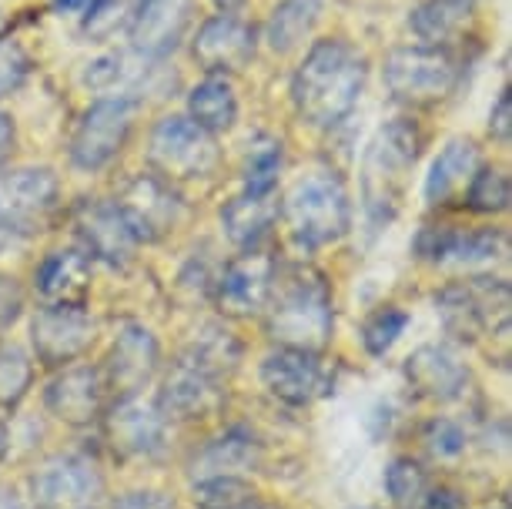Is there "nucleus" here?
<instances>
[{
    "instance_id": "obj_14",
    "label": "nucleus",
    "mask_w": 512,
    "mask_h": 509,
    "mask_svg": "<svg viewBox=\"0 0 512 509\" xmlns=\"http://www.w3.org/2000/svg\"><path fill=\"white\" fill-rule=\"evenodd\" d=\"M161 369V342L144 322H124L104 355V386L111 399L141 396Z\"/></svg>"
},
{
    "instance_id": "obj_27",
    "label": "nucleus",
    "mask_w": 512,
    "mask_h": 509,
    "mask_svg": "<svg viewBox=\"0 0 512 509\" xmlns=\"http://www.w3.org/2000/svg\"><path fill=\"white\" fill-rule=\"evenodd\" d=\"M91 258L81 248H57L37 265L34 288L44 305H84L91 295Z\"/></svg>"
},
{
    "instance_id": "obj_43",
    "label": "nucleus",
    "mask_w": 512,
    "mask_h": 509,
    "mask_svg": "<svg viewBox=\"0 0 512 509\" xmlns=\"http://www.w3.org/2000/svg\"><path fill=\"white\" fill-rule=\"evenodd\" d=\"M419 509H462V503H459V496L452 493V489L439 486V489H429V493H425Z\"/></svg>"
},
{
    "instance_id": "obj_31",
    "label": "nucleus",
    "mask_w": 512,
    "mask_h": 509,
    "mask_svg": "<svg viewBox=\"0 0 512 509\" xmlns=\"http://www.w3.org/2000/svg\"><path fill=\"white\" fill-rule=\"evenodd\" d=\"M282 141L272 134H255L248 141L245 161H241V191H255V195H268L278 191V175H282Z\"/></svg>"
},
{
    "instance_id": "obj_16",
    "label": "nucleus",
    "mask_w": 512,
    "mask_h": 509,
    "mask_svg": "<svg viewBox=\"0 0 512 509\" xmlns=\"http://www.w3.org/2000/svg\"><path fill=\"white\" fill-rule=\"evenodd\" d=\"M101 422L111 453L121 459H151L161 453L164 439H168V419L158 409V402L144 396L114 399L104 409Z\"/></svg>"
},
{
    "instance_id": "obj_34",
    "label": "nucleus",
    "mask_w": 512,
    "mask_h": 509,
    "mask_svg": "<svg viewBox=\"0 0 512 509\" xmlns=\"http://www.w3.org/2000/svg\"><path fill=\"white\" fill-rule=\"evenodd\" d=\"M405 329H409V312L399 309V305H382L375 309L369 319L362 322V349L372 355V359H382L395 349V342L402 339Z\"/></svg>"
},
{
    "instance_id": "obj_7",
    "label": "nucleus",
    "mask_w": 512,
    "mask_h": 509,
    "mask_svg": "<svg viewBox=\"0 0 512 509\" xmlns=\"http://www.w3.org/2000/svg\"><path fill=\"white\" fill-rule=\"evenodd\" d=\"M385 88L405 108H432L459 88L462 67L452 51L409 44L395 47L382 67Z\"/></svg>"
},
{
    "instance_id": "obj_47",
    "label": "nucleus",
    "mask_w": 512,
    "mask_h": 509,
    "mask_svg": "<svg viewBox=\"0 0 512 509\" xmlns=\"http://www.w3.org/2000/svg\"><path fill=\"white\" fill-rule=\"evenodd\" d=\"M7 449H11V432H7V422H4V416H0V463H4Z\"/></svg>"
},
{
    "instance_id": "obj_13",
    "label": "nucleus",
    "mask_w": 512,
    "mask_h": 509,
    "mask_svg": "<svg viewBox=\"0 0 512 509\" xmlns=\"http://www.w3.org/2000/svg\"><path fill=\"white\" fill-rule=\"evenodd\" d=\"M101 496L104 476L84 453H54L31 473L34 509H94Z\"/></svg>"
},
{
    "instance_id": "obj_46",
    "label": "nucleus",
    "mask_w": 512,
    "mask_h": 509,
    "mask_svg": "<svg viewBox=\"0 0 512 509\" xmlns=\"http://www.w3.org/2000/svg\"><path fill=\"white\" fill-rule=\"evenodd\" d=\"M91 4H94V0H54L57 11H81V7H88V11H91Z\"/></svg>"
},
{
    "instance_id": "obj_10",
    "label": "nucleus",
    "mask_w": 512,
    "mask_h": 509,
    "mask_svg": "<svg viewBox=\"0 0 512 509\" xmlns=\"http://www.w3.org/2000/svg\"><path fill=\"white\" fill-rule=\"evenodd\" d=\"M134 111L138 101L128 94H111L98 98L81 114L71 134V161L81 171H101L124 151L134 131Z\"/></svg>"
},
{
    "instance_id": "obj_23",
    "label": "nucleus",
    "mask_w": 512,
    "mask_h": 509,
    "mask_svg": "<svg viewBox=\"0 0 512 509\" xmlns=\"http://www.w3.org/2000/svg\"><path fill=\"white\" fill-rule=\"evenodd\" d=\"M195 0H134L128 37L144 61H161L178 47L191 24Z\"/></svg>"
},
{
    "instance_id": "obj_37",
    "label": "nucleus",
    "mask_w": 512,
    "mask_h": 509,
    "mask_svg": "<svg viewBox=\"0 0 512 509\" xmlns=\"http://www.w3.org/2000/svg\"><path fill=\"white\" fill-rule=\"evenodd\" d=\"M422 443L429 446V453H432V456H439V459H456V456L462 453V449H466V429H462L456 419L436 416V419L425 422Z\"/></svg>"
},
{
    "instance_id": "obj_12",
    "label": "nucleus",
    "mask_w": 512,
    "mask_h": 509,
    "mask_svg": "<svg viewBox=\"0 0 512 509\" xmlns=\"http://www.w3.org/2000/svg\"><path fill=\"white\" fill-rule=\"evenodd\" d=\"M262 386L268 396L292 409L315 406L318 399L335 392V369L328 366L325 352H305V349H272L262 359Z\"/></svg>"
},
{
    "instance_id": "obj_32",
    "label": "nucleus",
    "mask_w": 512,
    "mask_h": 509,
    "mask_svg": "<svg viewBox=\"0 0 512 509\" xmlns=\"http://www.w3.org/2000/svg\"><path fill=\"white\" fill-rule=\"evenodd\" d=\"M385 493H389L395 509H419L425 493H429V476L412 456H395L385 466Z\"/></svg>"
},
{
    "instance_id": "obj_5",
    "label": "nucleus",
    "mask_w": 512,
    "mask_h": 509,
    "mask_svg": "<svg viewBox=\"0 0 512 509\" xmlns=\"http://www.w3.org/2000/svg\"><path fill=\"white\" fill-rule=\"evenodd\" d=\"M282 218L292 242L305 252L342 242L352 228V201L345 181L332 168L308 171L282 198Z\"/></svg>"
},
{
    "instance_id": "obj_49",
    "label": "nucleus",
    "mask_w": 512,
    "mask_h": 509,
    "mask_svg": "<svg viewBox=\"0 0 512 509\" xmlns=\"http://www.w3.org/2000/svg\"><path fill=\"white\" fill-rule=\"evenodd\" d=\"M215 4L221 7V11H235V7H241L245 0H215Z\"/></svg>"
},
{
    "instance_id": "obj_3",
    "label": "nucleus",
    "mask_w": 512,
    "mask_h": 509,
    "mask_svg": "<svg viewBox=\"0 0 512 509\" xmlns=\"http://www.w3.org/2000/svg\"><path fill=\"white\" fill-rule=\"evenodd\" d=\"M262 315L268 339L282 349L325 352L335 335L332 282L322 268L308 262L278 265Z\"/></svg>"
},
{
    "instance_id": "obj_24",
    "label": "nucleus",
    "mask_w": 512,
    "mask_h": 509,
    "mask_svg": "<svg viewBox=\"0 0 512 509\" xmlns=\"http://www.w3.org/2000/svg\"><path fill=\"white\" fill-rule=\"evenodd\" d=\"M265 443L251 426H225L191 456V476H241L262 466Z\"/></svg>"
},
{
    "instance_id": "obj_15",
    "label": "nucleus",
    "mask_w": 512,
    "mask_h": 509,
    "mask_svg": "<svg viewBox=\"0 0 512 509\" xmlns=\"http://www.w3.org/2000/svg\"><path fill=\"white\" fill-rule=\"evenodd\" d=\"M98 322L84 305H44L31 319V345L37 362L47 369H64L94 345Z\"/></svg>"
},
{
    "instance_id": "obj_22",
    "label": "nucleus",
    "mask_w": 512,
    "mask_h": 509,
    "mask_svg": "<svg viewBox=\"0 0 512 509\" xmlns=\"http://www.w3.org/2000/svg\"><path fill=\"white\" fill-rule=\"evenodd\" d=\"M402 376L415 396L429 399V402H456L466 396V389L472 382V372L466 362H462V355L442 342L419 345V349L402 362Z\"/></svg>"
},
{
    "instance_id": "obj_25",
    "label": "nucleus",
    "mask_w": 512,
    "mask_h": 509,
    "mask_svg": "<svg viewBox=\"0 0 512 509\" xmlns=\"http://www.w3.org/2000/svg\"><path fill=\"white\" fill-rule=\"evenodd\" d=\"M278 218H282V198H278V191H268V195L238 191L221 208V232H225V238L238 252H251V248L268 245Z\"/></svg>"
},
{
    "instance_id": "obj_20",
    "label": "nucleus",
    "mask_w": 512,
    "mask_h": 509,
    "mask_svg": "<svg viewBox=\"0 0 512 509\" xmlns=\"http://www.w3.org/2000/svg\"><path fill=\"white\" fill-rule=\"evenodd\" d=\"M71 225L81 252L91 262H101L108 268H128L134 262L138 242L124 228L118 208L104 198H81L71 208Z\"/></svg>"
},
{
    "instance_id": "obj_30",
    "label": "nucleus",
    "mask_w": 512,
    "mask_h": 509,
    "mask_svg": "<svg viewBox=\"0 0 512 509\" xmlns=\"http://www.w3.org/2000/svg\"><path fill=\"white\" fill-rule=\"evenodd\" d=\"M322 17V0H282L265 24V41L275 54L295 51Z\"/></svg>"
},
{
    "instance_id": "obj_50",
    "label": "nucleus",
    "mask_w": 512,
    "mask_h": 509,
    "mask_svg": "<svg viewBox=\"0 0 512 509\" xmlns=\"http://www.w3.org/2000/svg\"><path fill=\"white\" fill-rule=\"evenodd\" d=\"M362 509H369V506H362Z\"/></svg>"
},
{
    "instance_id": "obj_39",
    "label": "nucleus",
    "mask_w": 512,
    "mask_h": 509,
    "mask_svg": "<svg viewBox=\"0 0 512 509\" xmlns=\"http://www.w3.org/2000/svg\"><path fill=\"white\" fill-rule=\"evenodd\" d=\"M21 315H24V288L14 275L0 272V335L14 329Z\"/></svg>"
},
{
    "instance_id": "obj_36",
    "label": "nucleus",
    "mask_w": 512,
    "mask_h": 509,
    "mask_svg": "<svg viewBox=\"0 0 512 509\" xmlns=\"http://www.w3.org/2000/svg\"><path fill=\"white\" fill-rule=\"evenodd\" d=\"M34 382V362L21 345L4 342L0 345V409L21 406L27 389Z\"/></svg>"
},
{
    "instance_id": "obj_38",
    "label": "nucleus",
    "mask_w": 512,
    "mask_h": 509,
    "mask_svg": "<svg viewBox=\"0 0 512 509\" xmlns=\"http://www.w3.org/2000/svg\"><path fill=\"white\" fill-rule=\"evenodd\" d=\"M31 74V54L14 37H0V98L14 94Z\"/></svg>"
},
{
    "instance_id": "obj_11",
    "label": "nucleus",
    "mask_w": 512,
    "mask_h": 509,
    "mask_svg": "<svg viewBox=\"0 0 512 509\" xmlns=\"http://www.w3.org/2000/svg\"><path fill=\"white\" fill-rule=\"evenodd\" d=\"M111 205L118 208L124 228H128L138 245L164 242L181 222V198L175 185H168L154 171L124 181V188Z\"/></svg>"
},
{
    "instance_id": "obj_2",
    "label": "nucleus",
    "mask_w": 512,
    "mask_h": 509,
    "mask_svg": "<svg viewBox=\"0 0 512 509\" xmlns=\"http://www.w3.org/2000/svg\"><path fill=\"white\" fill-rule=\"evenodd\" d=\"M365 81H369V61L359 47L349 41H318L308 47L302 64L292 78V104L298 118L312 128H338L359 104Z\"/></svg>"
},
{
    "instance_id": "obj_41",
    "label": "nucleus",
    "mask_w": 512,
    "mask_h": 509,
    "mask_svg": "<svg viewBox=\"0 0 512 509\" xmlns=\"http://www.w3.org/2000/svg\"><path fill=\"white\" fill-rule=\"evenodd\" d=\"M111 509H175V499L161 489H131L114 499Z\"/></svg>"
},
{
    "instance_id": "obj_21",
    "label": "nucleus",
    "mask_w": 512,
    "mask_h": 509,
    "mask_svg": "<svg viewBox=\"0 0 512 509\" xmlns=\"http://www.w3.org/2000/svg\"><path fill=\"white\" fill-rule=\"evenodd\" d=\"M258 47V31L251 27L245 17L221 11L211 21L198 27V37L191 44V54L201 71L218 74V78H228V74L245 71L255 57Z\"/></svg>"
},
{
    "instance_id": "obj_8",
    "label": "nucleus",
    "mask_w": 512,
    "mask_h": 509,
    "mask_svg": "<svg viewBox=\"0 0 512 509\" xmlns=\"http://www.w3.org/2000/svg\"><path fill=\"white\" fill-rule=\"evenodd\" d=\"M148 161L154 175L168 185L215 178L221 168V148L215 134L198 128L188 114H168L154 124L148 141Z\"/></svg>"
},
{
    "instance_id": "obj_19",
    "label": "nucleus",
    "mask_w": 512,
    "mask_h": 509,
    "mask_svg": "<svg viewBox=\"0 0 512 509\" xmlns=\"http://www.w3.org/2000/svg\"><path fill=\"white\" fill-rule=\"evenodd\" d=\"M108 402H111V396H108V386H104L101 366H91V362L64 366L44 389L47 412H51L57 422L74 426V429L101 422Z\"/></svg>"
},
{
    "instance_id": "obj_17",
    "label": "nucleus",
    "mask_w": 512,
    "mask_h": 509,
    "mask_svg": "<svg viewBox=\"0 0 512 509\" xmlns=\"http://www.w3.org/2000/svg\"><path fill=\"white\" fill-rule=\"evenodd\" d=\"M278 272V258L265 248H251V252H238L231 262L221 268L211 282L218 309L225 315H262L268 295H272V282Z\"/></svg>"
},
{
    "instance_id": "obj_28",
    "label": "nucleus",
    "mask_w": 512,
    "mask_h": 509,
    "mask_svg": "<svg viewBox=\"0 0 512 509\" xmlns=\"http://www.w3.org/2000/svg\"><path fill=\"white\" fill-rule=\"evenodd\" d=\"M476 24V4L472 0H422L409 17L412 34L425 47H442L466 41Z\"/></svg>"
},
{
    "instance_id": "obj_42",
    "label": "nucleus",
    "mask_w": 512,
    "mask_h": 509,
    "mask_svg": "<svg viewBox=\"0 0 512 509\" xmlns=\"http://www.w3.org/2000/svg\"><path fill=\"white\" fill-rule=\"evenodd\" d=\"M121 74H124V57L111 54V57H101V61H94L84 81L94 84V88H111V84L118 81Z\"/></svg>"
},
{
    "instance_id": "obj_4",
    "label": "nucleus",
    "mask_w": 512,
    "mask_h": 509,
    "mask_svg": "<svg viewBox=\"0 0 512 509\" xmlns=\"http://www.w3.org/2000/svg\"><path fill=\"white\" fill-rule=\"evenodd\" d=\"M422 155V131L412 118H392L375 131L362 155V211L372 232H382L399 215L409 175Z\"/></svg>"
},
{
    "instance_id": "obj_26",
    "label": "nucleus",
    "mask_w": 512,
    "mask_h": 509,
    "mask_svg": "<svg viewBox=\"0 0 512 509\" xmlns=\"http://www.w3.org/2000/svg\"><path fill=\"white\" fill-rule=\"evenodd\" d=\"M482 165L479 148L469 138H452L442 144V151L432 158L429 175H425L422 195L432 208H446L466 198L469 181L476 178Z\"/></svg>"
},
{
    "instance_id": "obj_33",
    "label": "nucleus",
    "mask_w": 512,
    "mask_h": 509,
    "mask_svg": "<svg viewBox=\"0 0 512 509\" xmlns=\"http://www.w3.org/2000/svg\"><path fill=\"white\" fill-rule=\"evenodd\" d=\"M509 201H512V185H509L506 171L492 168V165H479L476 178H472L466 188L462 205L469 211H476V215H502V211H509Z\"/></svg>"
},
{
    "instance_id": "obj_44",
    "label": "nucleus",
    "mask_w": 512,
    "mask_h": 509,
    "mask_svg": "<svg viewBox=\"0 0 512 509\" xmlns=\"http://www.w3.org/2000/svg\"><path fill=\"white\" fill-rule=\"evenodd\" d=\"M14 141H17V128H14V118L11 114H0V165L11 158L14 151Z\"/></svg>"
},
{
    "instance_id": "obj_6",
    "label": "nucleus",
    "mask_w": 512,
    "mask_h": 509,
    "mask_svg": "<svg viewBox=\"0 0 512 509\" xmlns=\"http://www.w3.org/2000/svg\"><path fill=\"white\" fill-rule=\"evenodd\" d=\"M512 292L506 278L472 275L449 282L436 292V315L446 335L466 345H482L492 339L506 342L509 335Z\"/></svg>"
},
{
    "instance_id": "obj_9",
    "label": "nucleus",
    "mask_w": 512,
    "mask_h": 509,
    "mask_svg": "<svg viewBox=\"0 0 512 509\" xmlns=\"http://www.w3.org/2000/svg\"><path fill=\"white\" fill-rule=\"evenodd\" d=\"M61 208V185L51 168H7L0 171V228L34 238L51 228Z\"/></svg>"
},
{
    "instance_id": "obj_29",
    "label": "nucleus",
    "mask_w": 512,
    "mask_h": 509,
    "mask_svg": "<svg viewBox=\"0 0 512 509\" xmlns=\"http://www.w3.org/2000/svg\"><path fill=\"white\" fill-rule=\"evenodd\" d=\"M188 118L205 128L208 134H221L235 128L238 121V94L231 88L228 78L208 74L205 81H198L188 94Z\"/></svg>"
},
{
    "instance_id": "obj_40",
    "label": "nucleus",
    "mask_w": 512,
    "mask_h": 509,
    "mask_svg": "<svg viewBox=\"0 0 512 509\" xmlns=\"http://www.w3.org/2000/svg\"><path fill=\"white\" fill-rule=\"evenodd\" d=\"M489 134L502 144V148H506V144L512 141V91L509 88H502L496 104H492V111H489Z\"/></svg>"
},
{
    "instance_id": "obj_35",
    "label": "nucleus",
    "mask_w": 512,
    "mask_h": 509,
    "mask_svg": "<svg viewBox=\"0 0 512 509\" xmlns=\"http://www.w3.org/2000/svg\"><path fill=\"white\" fill-rule=\"evenodd\" d=\"M191 499H195V509H238L258 499V493L245 476H205L195 479Z\"/></svg>"
},
{
    "instance_id": "obj_18",
    "label": "nucleus",
    "mask_w": 512,
    "mask_h": 509,
    "mask_svg": "<svg viewBox=\"0 0 512 509\" xmlns=\"http://www.w3.org/2000/svg\"><path fill=\"white\" fill-rule=\"evenodd\" d=\"M412 252L429 265H486L506 255V232L486 225H422Z\"/></svg>"
},
{
    "instance_id": "obj_1",
    "label": "nucleus",
    "mask_w": 512,
    "mask_h": 509,
    "mask_svg": "<svg viewBox=\"0 0 512 509\" xmlns=\"http://www.w3.org/2000/svg\"><path fill=\"white\" fill-rule=\"evenodd\" d=\"M241 342L225 325H205L178 359L164 369L158 386V409L168 422H198L218 416L228 402V382L238 372Z\"/></svg>"
},
{
    "instance_id": "obj_45",
    "label": "nucleus",
    "mask_w": 512,
    "mask_h": 509,
    "mask_svg": "<svg viewBox=\"0 0 512 509\" xmlns=\"http://www.w3.org/2000/svg\"><path fill=\"white\" fill-rule=\"evenodd\" d=\"M0 509H34L31 503H24L14 489H0Z\"/></svg>"
},
{
    "instance_id": "obj_48",
    "label": "nucleus",
    "mask_w": 512,
    "mask_h": 509,
    "mask_svg": "<svg viewBox=\"0 0 512 509\" xmlns=\"http://www.w3.org/2000/svg\"><path fill=\"white\" fill-rule=\"evenodd\" d=\"M238 509H282V506H272V503H262V499H251V503L238 506Z\"/></svg>"
}]
</instances>
